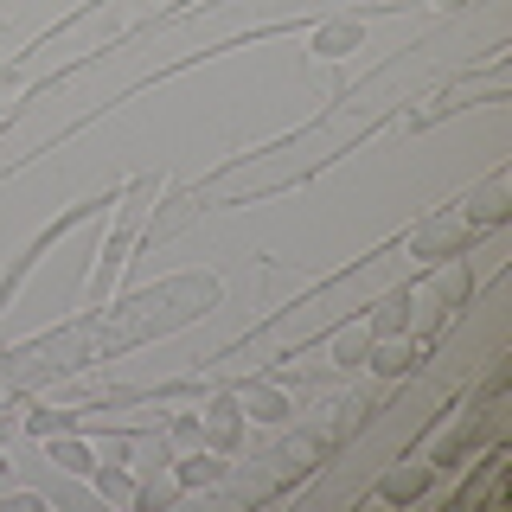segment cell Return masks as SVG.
Returning a JSON list of instances; mask_svg holds the SVG:
<instances>
[{
    "instance_id": "obj_1",
    "label": "cell",
    "mask_w": 512,
    "mask_h": 512,
    "mask_svg": "<svg viewBox=\"0 0 512 512\" xmlns=\"http://www.w3.org/2000/svg\"><path fill=\"white\" fill-rule=\"evenodd\" d=\"M461 244H468V218H461V212H436V218H423L410 231V256H429V263L461 256Z\"/></svg>"
},
{
    "instance_id": "obj_2",
    "label": "cell",
    "mask_w": 512,
    "mask_h": 512,
    "mask_svg": "<svg viewBox=\"0 0 512 512\" xmlns=\"http://www.w3.org/2000/svg\"><path fill=\"white\" fill-rule=\"evenodd\" d=\"M365 365H372L378 378H404L423 365V340H404V333H391V340H378V346H365Z\"/></svg>"
},
{
    "instance_id": "obj_3",
    "label": "cell",
    "mask_w": 512,
    "mask_h": 512,
    "mask_svg": "<svg viewBox=\"0 0 512 512\" xmlns=\"http://www.w3.org/2000/svg\"><path fill=\"white\" fill-rule=\"evenodd\" d=\"M199 429H205V448L231 455V448H237V436H244V410H237V397H218V404L199 416Z\"/></svg>"
},
{
    "instance_id": "obj_4",
    "label": "cell",
    "mask_w": 512,
    "mask_h": 512,
    "mask_svg": "<svg viewBox=\"0 0 512 512\" xmlns=\"http://www.w3.org/2000/svg\"><path fill=\"white\" fill-rule=\"evenodd\" d=\"M506 199H512V180H506V173H487V180L474 186V199H468V212H461V218H468V224H500L506 218Z\"/></svg>"
},
{
    "instance_id": "obj_5",
    "label": "cell",
    "mask_w": 512,
    "mask_h": 512,
    "mask_svg": "<svg viewBox=\"0 0 512 512\" xmlns=\"http://www.w3.org/2000/svg\"><path fill=\"white\" fill-rule=\"evenodd\" d=\"M359 45H365V26L359 20H327V26H314L308 52L314 58H346V52H359Z\"/></svg>"
},
{
    "instance_id": "obj_6",
    "label": "cell",
    "mask_w": 512,
    "mask_h": 512,
    "mask_svg": "<svg viewBox=\"0 0 512 512\" xmlns=\"http://www.w3.org/2000/svg\"><path fill=\"white\" fill-rule=\"evenodd\" d=\"M365 333L372 340H391V333H410V288H391V295L372 308V320H365Z\"/></svg>"
},
{
    "instance_id": "obj_7",
    "label": "cell",
    "mask_w": 512,
    "mask_h": 512,
    "mask_svg": "<svg viewBox=\"0 0 512 512\" xmlns=\"http://www.w3.org/2000/svg\"><path fill=\"white\" fill-rule=\"evenodd\" d=\"M224 474H231V461H224L218 448H192L180 468H173V480H180V487H218Z\"/></svg>"
},
{
    "instance_id": "obj_8",
    "label": "cell",
    "mask_w": 512,
    "mask_h": 512,
    "mask_svg": "<svg viewBox=\"0 0 512 512\" xmlns=\"http://www.w3.org/2000/svg\"><path fill=\"white\" fill-rule=\"evenodd\" d=\"M468 288H474L468 263H461V256H442V263H436V282H429V295H436L442 308H461V301H468Z\"/></svg>"
},
{
    "instance_id": "obj_9",
    "label": "cell",
    "mask_w": 512,
    "mask_h": 512,
    "mask_svg": "<svg viewBox=\"0 0 512 512\" xmlns=\"http://www.w3.org/2000/svg\"><path fill=\"white\" fill-rule=\"evenodd\" d=\"M237 410H244V423H282L288 397L276 391V384H250V391H237Z\"/></svg>"
},
{
    "instance_id": "obj_10",
    "label": "cell",
    "mask_w": 512,
    "mask_h": 512,
    "mask_svg": "<svg viewBox=\"0 0 512 512\" xmlns=\"http://www.w3.org/2000/svg\"><path fill=\"white\" fill-rule=\"evenodd\" d=\"M423 487H429V468H391V474L378 480V500H397V506H404V500H416Z\"/></svg>"
},
{
    "instance_id": "obj_11",
    "label": "cell",
    "mask_w": 512,
    "mask_h": 512,
    "mask_svg": "<svg viewBox=\"0 0 512 512\" xmlns=\"http://www.w3.org/2000/svg\"><path fill=\"white\" fill-rule=\"evenodd\" d=\"M90 480H96V493H103V500L135 506V480L122 474V461H103V468H90Z\"/></svg>"
},
{
    "instance_id": "obj_12",
    "label": "cell",
    "mask_w": 512,
    "mask_h": 512,
    "mask_svg": "<svg viewBox=\"0 0 512 512\" xmlns=\"http://www.w3.org/2000/svg\"><path fill=\"white\" fill-rule=\"evenodd\" d=\"M45 442H52V461H58L64 474H90L96 468V455H90L84 442H71V436H45Z\"/></svg>"
},
{
    "instance_id": "obj_13",
    "label": "cell",
    "mask_w": 512,
    "mask_h": 512,
    "mask_svg": "<svg viewBox=\"0 0 512 512\" xmlns=\"http://www.w3.org/2000/svg\"><path fill=\"white\" fill-rule=\"evenodd\" d=\"M365 346H372V333H365V327L333 333V365H365Z\"/></svg>"
},
{
    "instance_id": "obj_14",
    "label": "cell",
    "mask_w": 512,
    "mask_h": 512,
    "mask_svg": "<svg viewBox=\"0 0 512 512\" xmlns=\"http://www.w3.org/2000/svg\"><path fill=\"white\" fill-rule=\"evenodd\" d=\"M167 448H180V455H192V448H205V429H199V416H173V423H167Z\"/></svg>"
},
{
    "instance_id": "obj_15",
    "label": "cell",
    "mask_w": 512,
    "mask_h": 512,
    "mask_svg": "<svg viewBox=\"0 0 512 512\" xmlns=\"http://www.w3.org/2000/svg\"><path fill=\"white\" fill-rule=\"evenodd\" d=\"M26 429H32V436H64V429H71V416H64V410H39Z\"/></svg>"
},
{
    "instance_id": "obj_16",
    "label": "cell",
    "mask_w": 512,
    "mask_h": 512,
    "mask_svg": "<svg viewBox=\"0 0 512 512\" xmlns=\"http://www.w3.org/2000/svg\"><path fill=\"white\" fill-rule=\"evenodd\" d=\"M0 512H39V500H32V493H13V500H0Z\"/></svg>"
},
{
    "instance_id": "obj_17",
    "label": "cell",
    "mask_w": 512,
    "mask_h": 512,
    "mask_svg": "<svg viewBox=\"0 0 512 512\" xmlns=\"http://www.w3.org/2000/svg\"><path fill=\"white\" fill-rule=\"evenodd\" d=\"M429 7H436V13H461V7H468V0H429Z\"/></svg>"
},
{
    "instance_id": "obj_18",
    "label": "cell",
    "mask_w": 512,
    "mask_h": 512,
    "mask_svg": "<svg viewBox=\"0 0 512 512\" xmlns=\"http://www.w3.org/2000/svg\"><path fill=\"white\" fill-rule=\"evenodd\" d=\"M0 474H7V455H0Z\"/></svg>"
}]
</instances>
